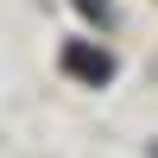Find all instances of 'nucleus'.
Wrapping results in <instances>:
<instances>
[{
	"label": "nucleus",
	"mask_w": 158,
	"mask_h": 158,
	"mask_svg": "<svg viewBox=\"0 0 158 158\" xmlns=\"http://www.w3.org/2000/svg\"><path fill=\"white\" fill-rule=\"evenodd\" d=\"M152 158H158V146H152Z\"/></svg>",
	"instance_id": "nucleus-3"
},
{
	"label": "nucleus",
	"mask_w": 158,
	"mask_h": 158,
	"mask_svg": "<svg viewBox=\"0 0 158 158\" xmlns=\"http://www.w3.org/2000/svg\"><path fill=\"white\" fill-rule=\"evenodd\" d=\"M63 70H70L76 82H95V89H108L120 63H114V51H108V44H89V38H70V44H63Z\"/></svg>",
	"instance_id": "nucleus-1"
},
{
	"label": "nucleus",
	"mask_w": 158,
	"mask_h": 158,
	"mask_svg": "<svg viewBox=\"0 0 158 158\" xmlns=\"http://www.w3.org/2000/svg\"><path fill=\"white\" fill-rule=\"evenodd\" d=\"M76 13H82L89 25H114V19H120V6H114V0H76Z\"/></svg>",
	"instance_id": "nucleus-2"
}]
</instances>
